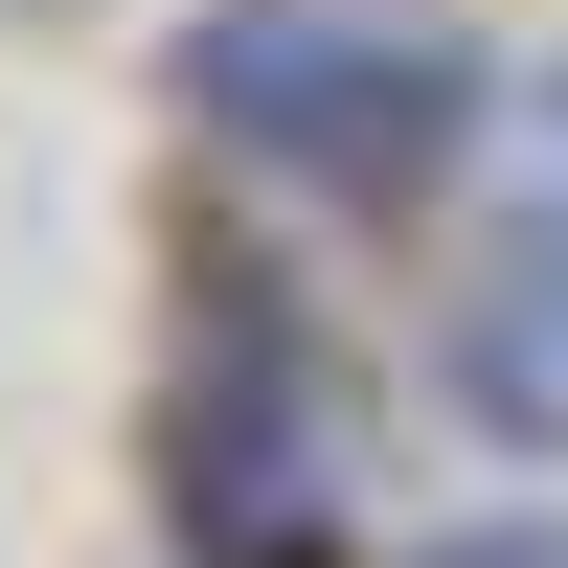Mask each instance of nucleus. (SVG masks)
Segmentation results:
<instances>
[{"label": "nucleus", "mask_w": 568, "mask_h": 568, "mask_svg": "<svg viewBox=\"0 0 568 568\" xmlns=\"http://www.w3.org/2000/svg\"><path fill=\"white\" fill-rule=\"evenodd\" d=\"M182 114L227 136V160H273L296 205H433L455 160H478L500 69L455 23H387V0H227V23H182Z\"/></svg>", "instance_id": "obj_1"}, {"label": "nucleus", "mask_w": 568, "mask_h": 568, "mask_svg": "<svg viewBox=\"0 0 568 568\" xmlns=\"http://www.w3.org/2000/svg\"><path fill=\"white\" fill-rule=\"evenodd\" d=\"M318 478H342L318 364H296V342H227L205 409H182V524H205L227 568H296V546H318Z\"/></svg>", "instance_id": "obj_2"}, {"label": "nucleus", "mask_w": 568, "mask_h": 568, "mask_svg": "<svg viewBox=\"0 0 568 568\" xmlns=\"http://www.w3.org/2000/svg\"><path fill=\"white\" fill-rule=\"evenodd\" d=\"M478 409L500 433H568V205L500 227V296H478Z\"/></svg>", "instance_id": "obj_3"}, {"label": "nucleus", "mask_w": 568, "mask_h": 568, "mask_svg": "<svg viewBox=\"0 0 568 568\" xmlns=\"http://www.w3.org/2000/svg\"><path fill=\"white\" fill-rule=\"evenodd\" d=\"M409 568H568V500H478V524H433Z\"/></svg>", "instance_id": "obj_4"}, {"label": "nucleus", "mask_w": 568, "mask_h": 568, "mask_svg": "<svg viewBox=\"0 0 568 568\" xmlns=\"http://www.w3.org/2000/svg\"><path fill=\"white\" fill-rule=\"evenodd\" d=\"M524 136H546V205H568V69H546V91H524Z\"/></svg>", "instance_id": "obj_5"}]
</instances>
